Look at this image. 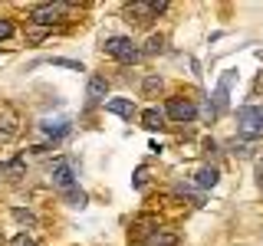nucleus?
Instances as JSON below:
<instances>
[{
  "label": "nucleus",
  "instance_id": "nucleus-1",
  "mask_svg": "<svg viewBox=\"0 0 263 246\" xmlns=\"http://www.w3.org/2000/svg\"><path fill=\"white\" fill-rule=\"evenodd\" d=\"M237 131H240V138H263V109L243 105L237 112Z\"/></svg>",
  "mask_w": 263,
  "mask_h": 246
},
{
  "label": "nucleus",
  "instance_id": "nucleus-2",
  "mask_svg": "<svg viewBox=\"0 0 263 246\" xmlns=\"http://www.w3.org/2000/svg\"><path fill=\"white\" fill-rule=\"evenodd\" d=\"M102 46H105V53H109V56H115L119 63H135L138 56H142V53H138V46L132 43L128 36H109Z\"/></svg>",
  "mask_w": 263,
  "mask_h": 246
},
{
  "label": "nucleus",
  "instance_id": "nucleus-3",
  "mask_svg": "<svg viewBox=\"0 0 263 246\" xmlns=\"http://www.w3.org/2000/svg\"><path fill=\"white\" fill-rule=\"evenodd\" d=\"M63 10H66L63 4H40V7L30 10V20L36 23V27H56V23L63 20Z\"/></svg>",
  "mask_w": 263,
  "mask_h": 246
},
{
  "label": "nucleus",
  "instance_id": "nucleus-4",
  "mask_svg": "<svg viewBox=\"0 0 263 246\" xmlns=\"http://www.w3.org/2000/svg\"><path fill=\"white\" fill-rule=\"evenodd\" d=\"M53 184H60L63 191L76 184V164H72L69 158H60V161L53 164Z\"/></svg>",
  "mask_w": 263,
  "mask_h": 246
},
{
  "label": "nucleus",
  "instance_id": "nucleus-5",
  "mask_svg": "<svg viewBox=\"0 0 263 246\" xmlns=\"http://www.w3.org/2000/svg\"><path fill=\"white\" fill-rule=\"evenodd\" d=\"M164 112H168L175 121H191L194 115H197L191 98H168V109H164Z\"/></svg>",
  "mask_w": 263,
  "mask_h": 246
},
{
  "label": "nucleus",
  "instance_id": "nucleus-6",
  "mask_svg": "<svg viewBox=\"0 0 263 246\" xmlns=\"http://www.w3.org/2000/svg\"><path fill=\"white\" fill-rule=\"evenodd\" d=\"M164 10H168V4H164V0H158V4H132L128 7V13L138 16V20H152V16H158Z\"/></svg>",
  "mask_w": 263,
  "mask_h": 246
},
{
  "label": "nucleus",
  "instance_id": "nucleus-7",
  "mask_svg": "<svg viewBox=\"0 0 263 246\" xmlns=\"http://www.w3.org/2000/svg\"><path fill=\"white\" fill-rule=\"evenodd\" d=\"M86 92H89L92 102H105V95H109V79H105V76H92Z\"/></svg>",
  "mask_w": 263,
  "mask_h": 246
},
{
  "label": "nucleus",
  "instance_id": "nucleus-8",
  "mask_svg": "<svg viewBox=\"0 0 263 246\" xmlns=\"http://www.w3.org/2000/svg\"><path fill=\"white\" fill-rule=\"evenodd\" d=\"M105 112L122 115V118H132V115H135V105H132V98H109V102H105Z\"/></svg>",
  "mask_w": 263,
  "mask_h": 246
},
{
  "label": "nucleus",
  "instance_id": "nucleus-9",
  "mask_svg": "<svg viewBox=\"0 0 263 246\" xmlns=\"http://www.w3.org/2000/svg\"><path fill=\"white\" fill-rule=\"evenodd\" d=\"M142 128H148V131H161V128H164V112H158V109H145V112H142Z\"/></svg>",
  "mask_w": 263,
  "mask_h": 246
},
{
  "label": "nucleus",
  "instance_id": "nucleus-10",
  "mask_svg": "<svg viewBox=\"0 0 263 246\" xmlns=\"http://www.w3.org/2000/svg\"><path fill=\"white\" fill-rule=\"evenodd\" d=\"M43 131L53 138V141H60L63 135H69V121H66V118H60V121H43Z\"/></svg>",
  "mask_w": 263,
  "mask_h": 246
},
{
  "label": "nucleus",
  "instance_id": "nucleus-11",
  "mask_svg": "<svg viewBox=\"0 0 263 246\" xmlns=\"http://www.w3.org/2000/svg\"><path fill=\"white\" fill-rule=\"evenodd\" d=\"M194 180H197V187H217L220 174H217V168H201L194 174Z\"/></svg>",
  "mask_w": 263,
  "mask_h": 246
},
{
  "label": "nucleus",
  "instance_id": "nucleus-12",
  "mask_svg": "<svg viewBox=\"0 0 263 246\" xmlns=\"http://www.w3.org/2000/svg\"><path fill=\"white\" fill-rule=\"evenodd\" d=\"M148 246H178V236L168 233V230H158V233H148Z\"/></svg>",
  "mask_w": 263,
  "mask_h": 246
},
{
  "label": "nucleus",
  "instance_id": "nucleus-13",
  "mask_svg": "<svg viewBox=\"0 0 263 246\" xmlns=\"http://www.w3.org/2000/svg\"><path fill=\"white\" fill-rule=\"evenodd\" d=\"M66 200H69V207H86V194L79 187H66Z\"/></svg>",
  "mask_w": 263,
  "mask_h": 246
},
{
  "label": "nucleus",
  "instance_id": "nucleus-14",
  "mask_svg": "<svg viewBox=\"0 0 263 246\" xmlns=\"http://www.w3.org/2000/svg\"><path fill=\"white\" fill-rule=\"evenodd\" d=\"M13 36V23L10 20H0V39H10Z\"/></svg>",
  "mask_w": 263,
  "mask_h": 246
},
{
  "label": "nucleus",
  "instance_id": "nucleus-15",
  "mask_svg": "<svg viewBox=\"0 0 263 246\" xmlns=\"http://www.w3.org/2000/svg\"><path fill=\"white\" fill-rule=\"evenodd\" d=\"M161 43H164L161 36H152V39H148V46H145V53H161Z\"/></svg>",
  "mask_w": 263,
  "mask_h": 246
},
{
  "label": "nucleus",
  "instance_id": "nucleus-16",
  "mask_svg": "<svg viewBox=\"0 0 263 246\" xmlns=\"http://www.w3.org/2000/svg\"><path fill=\"white\" fill-rule=\"evenodd\" d=\"M10 246H36V243H33L27 233H20V236H13V243H10Z\"/></svg>",
  "mask_w": 263,
  "mask_h": 246
},
{
  "label": "nucleus",
  "instance_id": "nucleus-17",
  "mask_svg": "<svg viewBox=\"0 0 263 246\" xmlns=\"http://www.w3.org/2000/svg\"><path fill=\"white\" fill-rule=\"evenodd\" d=\"M161 86V79H145V92H155Z\"/></svg>",
  "mask_w": 263,
  "mask_h": 246
},
{
  "label": "nucleus",
  "instance_id": "nucleus-18",
  "mask_svg": "<svg viewBox=\"0 0 263 246\" xmlns=\"http://www.w3.org/2000/svg\"><path fill=\"white\" fill-rule=\"evenodd\" d=\"M257 174H260V180H263V158L257 161Z\"/></svg>",
  "mask_w": 263,
  "mask_h": 246
}]
</instances>
